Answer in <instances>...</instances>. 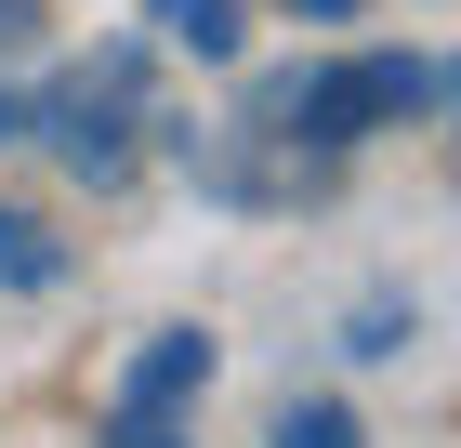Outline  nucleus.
Instances as JSON below:
<instances>
[{"mask_svg": "<svg viewBox=\"0 0 461 448\" xmlns=\"http://www.w3.org/2000/svg\"><path fill=\"white\" fill-rule=\"evenodd\" d=\"M435 105H448V67H422V53H356V67H317V79H264L250 93V133H290L303 159H343V145L409 133Z\"/></svg>", "mask_w": 461, "mask_h": 448, "instance_id": "obj_1", "label": "nucleus"}, {"mask_svg": "<svg viewBox=\"0 0 461 448\" xmlns=\"http://www.w3.org/2000/svg\"><path fill=\"white\" fill-rule=\"evenodd\" d=\"M132 93H145V53H106V67H67L53 93H27V145H53L79 185H119L145 159V119H132Z\"/></svg>", "mask_w": 461, "mask_h": 448, "instance_id": "obj_2", "label": "nucleus"}, {"mask_svg": "<svg viewBox=\"0 0 461 448\" xmlns=\"http://www.w3.org/2000/svg\"><path fill=\"white\" fill-rule=\"evenodd\" d=\"M198 396H212V330H158L119 370V409H198Z\"/></svg>", "mask_w": 461, "mask_h": 448, "instance_id": "obj_3", "label": "nucleus"}, {"mask_svg": "<svg viewBox=\"0 0 461 448\" xmlns=\"http://www.w3.org/2000/svg\"><path fill=\"white\" fill-rule=\"evenodd\" d=\"M145 27L172 40V53H198V67H238L250 14H238V0H145Z\"/></svg>", "mask_w": 461, "mask_h": 448, "instance_id": "obj_4", "label": "nucleus"}, {"mask_svg": "<svg viewBox=\"0 0 461 448\" xmlns=\"http://www.w3.org/2000/svg\"><path fill=\"white\" fill-rule=\"evenodd\" d=\"M53 277H67V238L40 211H0V290H53Z\"/></svg>", "mask_w": 461, "mask_h": 448, "instance_id": "obj_5", "label": "nucleus"}, {"mask_svg": "<svg viewBox=\"0 0 461 448\" xmlns=\"http://www.w3.org/2000/svg\"><path fill=\"white\" fill-rule=\"evenodd\" d=\"M264 448H369V435H356V409H343V396H290Z\"/></svg>", "mask_w": 461, "mask_h": 448, "instance_id": "obj_6", "label": "nucleus"}, {"mask_svg": "<svg viewBox=\"0 0 461 448\" xmlns=\"http://www.w3.org/2000/svg\"><path fill=\"white\" fill-rule=\"evenodd\" d=\"M343 356H409V316H395V304H369V316H356V343Z\"/></svg>", "mask_w": 461, "mask_h": 448, "instance_id": "obj_7", "label": "nucleus"}, {"mask_svg": "<svg viewBox=\"0 0 461 448\" xmlns=\"http://www.w3.org/2000/svg\"><path fill=\"white\" fill-rule=\"evenodd\" d=\"M106 448H185V435H172V409H119V422H106Z\"/></svg>", "mask_w": 461, "mask_h": 448, "instance_id": "obj_8", "label": "nucleus"}, {"mask_svg": "<svg viewBox=\"0 0 461 448\" xmlns=\"http://www.w3.org/2000/svg\"><path fill=\"white\" fill-rule=\"evenodd\" d=\"M40 40V0H0V53H27Z\"/></svg>", "mask_w": 461, "mask_h": 448, "instance_id": "obj_9", "label": "nucleus"}, {"mask_svg": "<svg viewBox=\"0 0 461 448\" xmlns=\"http://www.w3.org/2000/svg\"><path fill=\"white\" fill-rule=\"evenodd\" d=\"M0 145H27V93H0Z\"/></svg>", "mask_w": 461, "mask_h": 448, "instance_id": "obj_10", "label": "nucleus"}, {"mask_svg": "<svg viewBox=\"0 0 461 448\" xmlns=\"http://www.w3.org/2000/svg\"><path fill=\"white\" fill-rule=\"evenodd\" d=\"M290 14H317V27H343V14H356V0H290Z\"/></svg>", "mask_w": 461, "mask_h": 448, "instance_id": "obj_11", "label": "nucleus"}]
</instances>
